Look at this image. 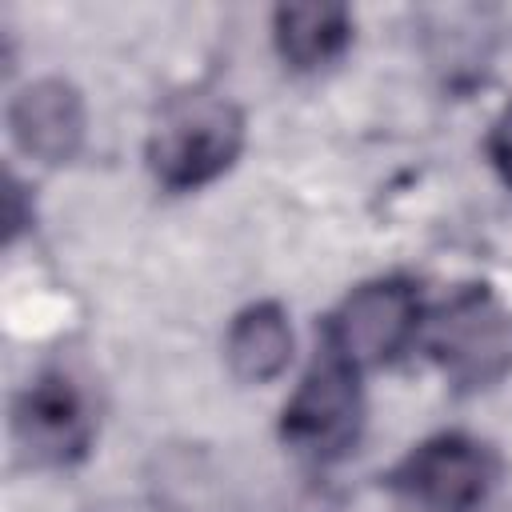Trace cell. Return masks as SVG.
I'll return each mask as SVG.
<instances>
[{
    "instance_id": "6da1fadb",
    "label": "cell",
    "mask_w": 512,
    "mask_h": 512,
    "mask_svg": "<svg viewBox=\"0 0 512 512\" xmlns=\"http://www.w3.org/2000/svg\"><path fill=\"white\" fill-rule=\"evenodd\" d=\"M240 148H244L240 108L212 92H188L164 104L148 136V168L164 188L188 192L228 172Z\"/></svg>"
},
{
    "instance_id": "7a4b0ae2",
    "label": "cell",
    "mask_w": 512,
    "mask_h": 512,
    "mask_svg": "<svg viewBox=\"0 0 512 512\" xmlns=\"http://www.w3.org/2000/svg\"><path fill=\"white\" fill-rule=\"evenodd\" d=\"M360 420H364L360 368L324 344L320 360L308 368L304 384L284 404L280 436L292 452L328 464L356 444Z\"/></svg>"
},
{
    "instance_id": "3957f363",
    "label": "cell",
    "mask_w": 512,
    "mask_h": 512,
    "mask_svg": "<svg viewBox=\"0 0 512 512\" xmlns=\"http://www.w3.org/2000/svg\"><path fill=\"white\" fill-rule=\"evenodd\" d=\"M496 480V452L464 432H444L416 444L388 476V484L424 512H480Z\"/></svg>"
},
{
    "instance_id": "277c9868",
    "label": "cell",
    "mask_w": 512,
    "mask_h": 512,
    "mask_svg": "<svg viewBox=\"0 0 512 512\" xmlns=\"http://www.w3.org/2000/svg\"><path fill=\"white\" fill-rule=\"evenodd\" d=\"M16 444L36 464H72L96 436L88 388L68 368H44L16 400Z\"/></svg>"
},
{
    "instance_id": "5b68a950",
    "label": "cell",
    "mask_w": 512,
    "mask_h": 512,
    "mask_svg": "<svg viewBox=\"0 0 512 512\" xmlns=\"http://www.w3.org/2000/svg\"><path fill=\"white\" fill-rule=\"evenodd\" d=\"M420 304L404 280L360 284L328 324V348H336L356 368L392 360L416 336Z\"/></svg>"
},
{
    "instance_id": "8992f818",
    "label": "cell",
    "mask_w": 512,
    "mask_h": 512,
    "mask_svg": "<svg viewBox=\"0 0 512 512\" xmlns=\"http://www.w3.org/2000/svg\"><path fill=\"white\" fill-rule=\"evenodd\" d=\"M432 348L456 384L484 388L512 368V316L488 296H464L440 320Z\"/></svg>"
},
{
    "instance_id": "52a82bcc",
    "label": "cell",
    "mask_w": 512,
    "mask_h": 512,
    "mask_svg": "<svg viewBox=\"0 0 512 512\" xmlns=\"http://www.w3.org/2000/svg\"><path fill=\"white\" fill-rule=\"evenodd\" d=\"M8 132L24 156L68 164L84 144V100L60 76L32 80L8 104Z\"/></svg>"
},
{
    "instance_id": "ba28073f",
    "label": "cell",
    "mask_w": 512,
    "mask_h": 512,
    "mask_svg": "<svg viewBox=\"0 0 512 512\" xmlns=\"http://www.w3.org/2000/svg\"><path fill=\"white\" fill-rule=\"evenodd\" d=\"M272 36L296 72L332 64L352 40V16L344 4H284L272 16Z\"/></svg>"
},
{
    "instance_id": "9c48e42d",
    "label": "cell",
    "mask_w": 512,
    "mask_h": 512,
    "mask_svg": "<svg viewBox=\"0 0 512 512\" xmlns=\"http://www.w3.org/2000/svg\"><path fill=\"white\" fill-rule=\"evenodd\" d=\"M224 356L244 384L276 380L292 360V328L280 304H252L244 308L224 340Z\"/></svg>"
},
{
    "instance_id": "30bf717a",
    "label": "cell",
    "mask_w": 512,
    "mask_h": 512,
    "mask_svg": "<svg viewBox=\"0 0 512 512\" xmlns=\"http://www.w3.org/2000/svg\"><path fill=\"white\" fill-rule=\"evenodd\" d=\"M488 152H492V164L500 168V176L512 184V104H508V108H504V116L492 124Z\"/></svg>"
}]
</instances>
